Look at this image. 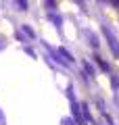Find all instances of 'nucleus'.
<instances>
[{
	"instance_id": "1",
	"label": "nucleus",
	"mask_w": 119,
	"mask_h": 125,
	"mask_svg": "<svg viewBox=\"0 0 119 125\" xmlns=\"http://www.w3.org/2000/svg\"><path fill=\"white\" fill-rule=\"evenodd\" d=\"M105 36H107V40H109V44H111V48H113V52L119 54V44H117V40H115V36L111 33L109 29H105Z\"/></svg>"
},
{
	"instance_id": "2",
	"label": "nucleus",
	"mask_w": 119,
	"mask_h": 125,
	"mask_svg": "<svg viewBox=\"0 0 119 125\" xmlns=\"http://www.w3.org/2000/svg\"><path fill=\"white\" fill-rule=\"evenodd\" d=\"M17 4L21 6V10H25V9H27V2H25V0H17Z\"/></svg>"
}]
</instances>
